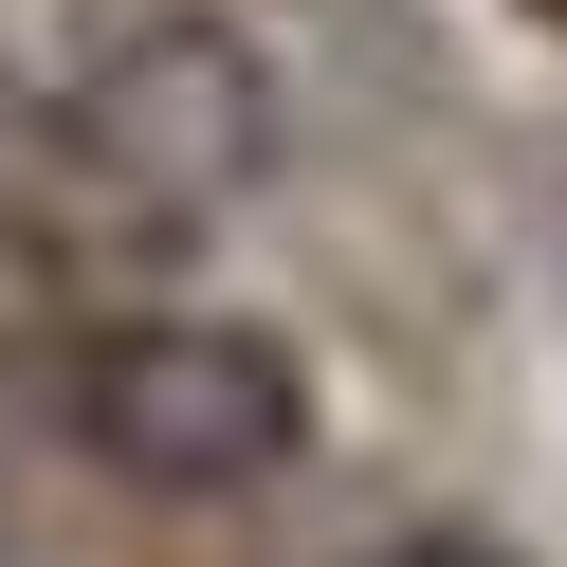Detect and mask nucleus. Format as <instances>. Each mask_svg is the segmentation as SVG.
Segmentation results:
<instances>
[{
    "label": "nucleus",
    "mask_w": 567,
    "mask_h": 567,
    "mask_svg": "<svg viewBox=\"0 0 567 567\" xmlns=\"http://www.w3.org/2000/svg\"><path fill=\"white\" fill-rule=\"evenodd\" d=\"M275 128L293 111H275V55L238 38V19H202V0L111 19V38L74 55V92H55V220L165 257V238L238 220V202L275 184Z\"/></svg>",
    "instance_id": "obj_1"
},
{
    "label": "nucleus",
    "mask_w": 567,
    "mask_h": 567,
    "mask_svg": "<svg viewBox=\"0 0 567 567\" xmlns=\"http://www.w3.org/2000/svg\"><path fill=\"white\" fill-rule=\"evenodd\" d=\"M74 440H92V476L220 513V494H275L311 457V367L257 311H128L74 348Z\"/></svg>",
    "instance_id": "obj_2"
},
{
    "label": "nucleus",
    "mask_w": 567,
    "mask_h": 567,
    "mask_svg": "<svg viewBox=\"0 0 567 567\" xmlns=\"http://www.w3.org/2000/svg\"><path fill=\"white\" fill-rule=\"evenodd\" d=\"M367 567H513V549H476V530H384Z\"/></svg>",
    "instance_id": "obj_3"
}]
</instances>
